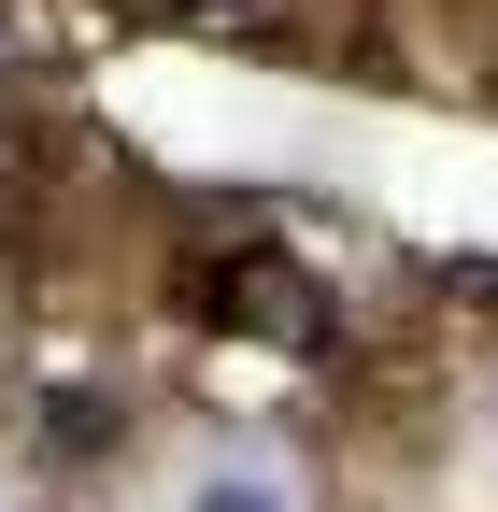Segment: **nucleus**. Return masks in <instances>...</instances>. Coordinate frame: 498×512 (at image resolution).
<instances>
[{
  "label": "nucleus",
  "mask_w": 498,
  "mask_h": 512,
  "mask_svg": "<svg viewBox=\"0 0 498 512\" xmlns=\"http://www.w3.org/2000/svg\"><path fill=\"white\" fill-rule=\"evenodd\" d=\"M171 15H257V0H171Z\"/></svg>",
  "instance_id": "nucleus-2"
},
{
  "label": "nucleus",
  "mask_w": 498,
  "mask_h": 512,
  "mask_svg": "<svg viewBox=\"0 0 498 512\" xmlns=\"http://www.w3.org/2000/svg\"><path fill=\"white\" fill-rule=\"evenodd\" d=\"M185 512H285V484H271V470H214Z\"/></svg>",
  "instance_id": "nucleus-1"
}]
</instances>
